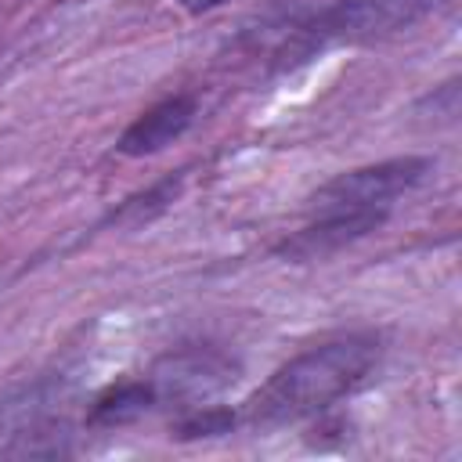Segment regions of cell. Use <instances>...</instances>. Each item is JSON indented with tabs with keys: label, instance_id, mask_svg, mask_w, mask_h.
Returning <instances> with one entry per match:
<instances>
[{
	"label": "cell",
	"instance_id": "cell-8",
	"mask_svg": "<svg viewBox=\"0 0 462 462\" xmlns=\"http://www.w3.org/2000/svg\"><path fill=\"white\" fill-rule=\"evenodd\" d=\"M180 184H184V173L162 177V180H155L152 188H144V191L130 195L126 202H119V209H116L108 220H112V224H123V227H141V224L155 220L159 213H166V209L173 206V199L180 195Z\"/></svg>",
	"mask_w": 462,
	"mask_h": 462
},
{
	"label": "cell",
	"instance_id": "cell-2",
	"mask_svg": "<svg viewBox=\"0 0 462 462\" xmlns=\"http://www.w3.org/2000/svg\"><path fill=\"white\" fill-rule=\"evenodd\" d=\"M444 0H336L314 18L300 22L296 32L278 51V69L307 65L310 58L332 47H357L372 40H386L401 29H411L426 14H433Z\"/></svg>",
	"mask_w": 462,
	"mask_h": 462
},
{
	"label": "cell",
	"instance_id": "cell-3",
	"mask_svg": "<svg viewBox=\"0 0 462 462\" xmlns=\"http://www.w3.org/2000/svg\"><path fill=\"white\" fill-rule=\"evenodd\" d=\"M238 357H231L227 350L213 346V343H188L177 350H166L162 357H155V365L144 372L155 404H173L180 411L209 404L213 397H220L227 386L238 383Z\"/></svg>",
	"mask_w": 462,
	"mask_h": 462
},
{
	"label": "cell",
	"instance_id": "cell-11",
	"mask_svg": "<svg viewBox=\"0 0 462 462\" xmlns=\"http://www.w3.org/2000/svg\"><path fill=\"white\" fill-rule=\"evenodd\" d=\"M188 14H206V11H217V7H224L227 0H177Z\"/></svg>",
	"mask_w": 462,
	"mask_h": 462
},
{
	"label": "cell",
	"instance_id": "cell-4",
	"mask_svg": "<svg viewBox=\"0 0 462 462\" xmlns=\"http://www.w3.org/2000/svg\"><path fill=\"white\" fill-rule=\"evenodd\" d=\"M433 170L430 155H393L383 162H368L325 180L310 199L307 209L332 213V209H393V199L408 195L426 180Z\"/></svg>",
	"mask_w": 462,
	"mask_h": 462
},
{
	"label": "cell",
	"instance_id": "cell-5",
	"mask_svg": "<svg viewBox=\"0 0 462 462\" xmlns=\"http://www.w3.org/2000/svg\"><path fill=\"white\" fill-rule=\"evenodd\" d=\"M386 217H390V209H332V213H318L307 227H300L289 238H282L274 245V256H282L289 263L325 260V256L361 242L375 227H383Z\"/></svg>",
	"mask_w": 462,
	"mask_h": 462
},
{
	"label": "cell",
	"instance_id": "cell-10",
	"mask_svg": "<svg viewBox=\"0 0 462 462\" xmlns=\"http://www.w3.org/2000/svg\"><path fill=\"white\" fill-rule=\"evenodd\" d=\"M415 116L433 123V126H448L458 119V79H448L433 90H426L419 101H415Z\"/></svg>",
	"mask_w": 462,
	"mask_h": 462
},
{
	"label": "cell",
	"instance_id": "cell-7",
	"mask_svg": "<svg viewBox=\"0 0 462 462\" xmlns=\"http://www.w3.org/2000/svg\"><path fill=\"white\" fill-rule=\"evenodd\" d=\"M155 393L148 386L144 375L137 379H123V383H112L108 390H101L87 411V426H97V430H116V426H126L134 419H141L144 411H155Z\"/></svg>",
	"mask_w": 462,
	"mask_h": 462
},
{
	"label": "cell",
	"instance_id": "cell-9",
	"mask_svg": "<svg viewBox=\"0 0 462 462\" xmlns=\"http://www.w3.org/2000/svg\"><path fill=\"white\" fill-rule=\"evenodd\" d=\"M238 426V411L224 408V404H199L180 411V419L173 422V437L177 440H202V437H224Z\"/></svg>",
	"mask_w": 462,
	"mask_h": 462
},
{
	"label": "cell",
	"instance_id": "cell-6",
	"mask_svg": "<svg viewBox=\"0 0 462 462\" xmlns=\"http://www.w3.org/2000/svg\"><path fill=\"white\" fill-rule=\"evenodd\" d=\"M195 97L191 94H173V97H162L155 101L152 108H144L116 141V152L119 155H130V159H141V155H155L162 152L166 144H173L191 123H195Z\"/></svg>",
	"mask_w": 462,
	"mask_h": 462
},
{
	"label": "cell",
	"instance_id": "cell-1",
	"mask_svg": "<svg viewBox=\"0 0 462 462\" xmlns=\"http://www.w3.org/2000/svg\"><path fill=\"white\" fill-rule=\"evenodd\" d=\"M383 339L375 332H346L307 346L289 357L274 375L242 404L238 422L253 430H278L328 411L336 401L350 397L379 365Z\"/></svg>",
	"mask_w": 462,
	"mask_h": 462
}]
</instances>
